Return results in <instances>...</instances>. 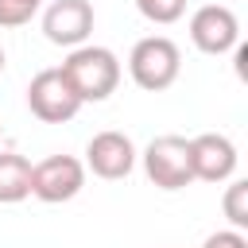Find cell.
Returning a JSON list of instances; mask_svg holds the SVG:
<instances>
[{
    "mask_svg": "<svg viewBox=\"0 0 248 248\" xmlns=\"http://www.w3.org/2000/svg\"><path fill=\"white\" fill-rule=\"evenodd\" d=\"M85 186V163L74 155H46L31 167V194L46 205L78 198Z\"/></svg>",
    "mask_w": 248,
    "mask_h": 248,
    "instance_id": "obj_5",
    "label": "cell"
},
{
    "mask_svg": "<svg viewBox=\"0 0 248 248\" xmlns=\"http://www.w3.org/2000/svg\"><path fill=\"white\" fill-rule=\"evenodd\" d=\"M0 74H4V46H0Z\"/></svg>",
    "mask_w": 248,
    "mask_h": 248,
    "instance_id": "obj_15",
    "label": "cell"
},
{
    "mask_svg": "<svg viewBox=\"0 0 248 248\" xmlns=\"http://www.w3.org/2000/svg\"><path fill=\"white\" fill-rule=\"evenodd\" d=\"M143 170L159 190H182L194 182L190 167V140L182 136H155L143 151Z\"/></svg>",
    "mask_w": 248,
    "mask_h": 248,
    "instance_id": "obj_4",
    "label": "cell"
},
{
    "mask_svg": "<svg viewBox=\"0 0 248 248\" xmlns=\"http://www.w3.org/2000/svg\"><path fill=\"white\" fill-rule=\"evenodd\" d=\"M190 39L202 54H225L240 43V23L225 4H202L190 16Z\"/></svg>",
    "mask_w": 248,
    "mask_h": 248,
    "instance_id": "obj_6",
    "label": "cell"
},
{
    "mask_svg": "<svg viewBox=\"0 0 248 248\" xmlns=\"http://www.w3.org/2000/svg\"><path fill=\"white\" fill-rule=\"evenodd\" d=\"M27 108H31V116H39L43 124H66V120L78 116L81 101H78L74 85L66 81L62 66L39 70V74L31 78V85H27Z\"/></svg>",
    "mask_w": 248,
    "mask_h": 248,
    "instance_id": "obj_3",
    "label": "cell"
},
{
    "mask_svg": "<svg viewBox=\"0 0 248 248\" xmlns=\"http://www.w3.org/2000/svg\"><path fill=\"white\" fill-rule=\"evenodd\" d=\"M0 136H4V128H0Z\"/></svg>",
    "mask_w": 248,
    "mask_h": 248,
    "instance_id": "obj_16",
    "label": "cell"
},
{
    "mask_svg": "<svg viewBox=\"0 0 248 248\" xmlns=\"http://www.w3.org/2000/svg\"><path fill=\"white\" fill-rule=\"evenodd\" d=\"M31 194V163L16 151H0V202H23Z\"/></svg>",
    "mask_w": 248,
    "mask_h": 248,
    "instance_id": "obj_10",
    "label": "cell"
},
{
    "mask_svg": "<svg viewBox=\"0 0 248 248\" xmlns=\"http://www.w3.org/2000/svg\"><path fill=\"white\" fill-rule=\"evenodd\" d=\"M178 70H182V50H178L167 35H147V39H140V43L132 46V54H128V74H132V81H136L140 89H147V93L170 89L174 78H178Z\"/></svg>",
    "mask_w": 248,
    "mask_h": 248,
    "instance_id": "obj_2",
    "label": "cell"
},
{
    "mask_svg": "<svg viewBox=\"0 0 248 248\" xmlns=\"http://www.w3.org/2000/svg\"><path fill=\"white\" fill-rule=\"evenodd\" d=\"M190 167H194V178H202V182H225V178H232V170H236V147H232V140L221 136V132L194 136L190 140Z\"/></svg>",
    "mask_w": 248,
    "mask_h": 248,
    "instance_id": "obj_9",
    "label": "cell"
},
{
    "mask_svg": "<svg viewBox=\"0 0 248 248\" xmlns=\"http://www.w3.org/2000/svg\"><path fill=\"white\" fill-rule=\"evenodd\" d=\"M85 167L105 178V182H116V178H128L132 167H136V147L124 132H97L85 147Z\"/></svg>",
    "mask_w": 248,
    "mask_h": 248,
    "instance_id": "obj_8",
    "label": "cell"
},
{
    "mask_svg": "<svg viewBox=\"0 0 248 248\" xmlns=\"http://www.w3.org/2000/svg\"><path fill=\"white\" fill-rule=\"evenodd\" d=\"M62 74H66V81L74 85V93H78L81 105H85V101H105V97H112L116 85H120V58H116L108 46H89V43H81V46H74L70 58L62 62Z\"/></svg>",
    "mask_w": 248,
    "mask_h": 248,
    "instance_id": "obj_1",
    "label": "cell"
},
{
    "mask_svg": "<svg viewBox=\"0 0 248 248\" xmlns=\"http://www.w3.org/2000/svg\"><path fill=\"white\" fill-rule=\"evenodd\" d=\"M225 217L232 221V229H248V182H232L229 190H225Z\"/></svg>",
    "mask_w": 248,
    "mask_h": 248,
    "instance_id": "obj_11",
    "label": "cell"
},
{
    "mask_svg": "<svg viewBox=\"0 0 248 248\" xmlns=\"http://www.w3.org/2000/svg\"><path fill=\"white\" fill-rule=\"evenodd\" d=\"M43 35L54 46H81L93 35V4L89 0H50L43 12Z\"/></svg>",
    "mask_w": 248,
    "mask_h": 248,
    "instance_id": "obj_7",
    "label": "cell"
},
{
    "mask_svg": "<svg viewBox=\"0 0 248 248\" xmlns=\"http://www.w3.org/2000/svg\"><path fill=\"white\" fill-rule=\"evenodd\" d=\"M202 248H248V240H244V232H240V229H221V232L205 236V244H202Z\"/></svg>",
    "mask_w": 248,
    "mask_h": 248,
    "instance_id": "obj_14",
    "label": "cell"
},
{
    "mask_svg": "<svg viewBox=\"0 0 248 248\" xmlns=\"http://www.w3.org/2000/svg\"><path fill=\"white\" fill-rule=\"evenodd\" d=\"M136 8H140V16L143 19H151V23H174V19H182V12H186V0H136Z\"/></svg>",
    "mask_w": 248,
    "mask_h": 248,
    "instance_id": "obj_12",
    "label": "cell"
},
{
    "mask_svg": "<svg viewBox=\"0 0 248 248\" xmlns=\"http://www.w3.org/2000/svg\"><path fill=\"white\" fill-rule=\"evenodd\" d=\"M39 8L43 0H0V27H23Z\"/></svg>",
    "mask_w": 248,
    "mask_h": 248,
    "instance_id": "obj_13",
    "label": "cell"
}]
</instances>
